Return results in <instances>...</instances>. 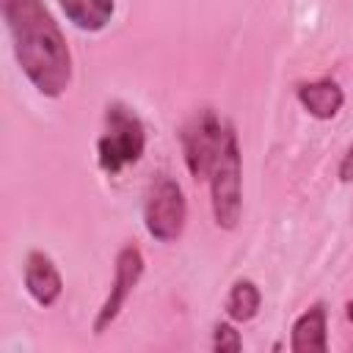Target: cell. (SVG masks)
<instances>
[{"mask_svg": "<svg viewBox=\"0 0 353 353\" xmlns=\"http://www.w3.org/2000/svg\"><path fill=\"white\" fill-rule=\"evenodd\" d=\"M223 127L221 116L212 108H199L179 130V146H182V160L188 174L196 182L210 179L212 163L218 157L221 141H223Z\"/></svg>", "mask_w": 353, "mask_h": 353, "instance_id": "cell-5", "label": "cell"}, {"mask_svg": "<svg viewBox=\"0 0 353 353\" xmlns=\"http://www.w3.org/2000/svg\"><path fill=\"white\" fill-rule=\"evenodd\" d=\"M262 309V290L254 279H234L229 292H226V301H223V312L232 323L243 325V323H251Z\"/></svg>", "mask_w": 353, "mask_h": 353, "instance_id": "cell-11", "label": "cell"}, {"mask_svg": "<svg viewBox=\"0 0 353 353\" xmlns=\"http://www.w3.org/2000/svg\"><path fill=\"white\" fill-rule=\"evenodd\" d=\"M143 268H146V259L141 254V248L135 243H124L116 254V262H113V281H110V290L102 301V306L97 309V317L91 323V331L97 336H102L121 314V309L127 306L130 295L135 292L138 281L143 279Z\"/></svg>", "mask_w": 353, "mask_h": 353, "instance_id": "cell-6", "label": "cell"}, {"mask_svg": "<svg viewBox=\"0 0 353 353\" xmlns=\"http://www.w3.org/2000/svg\"><path fill=\"white\" fill-rule=\"evenodd\" d=\"M212 350L215 353H237V350H243V336L237 331V323L218 320L212 325Z\"/></svg>", "mask_w": 353, "mask_h": 353, "instance_id": "cell-12", "label": "cell"}, {"mask_svg": "<svg viewBox=\"0 0 353 353\" xmlns=\"http://www.w3.org/2000/svg\"><path fill=\"white\" fill-rule=\"evenodd\" d=\"M210 210L218 229L232 232L243 218V154L232 121L223 127V141L210 171Z\"/></svg>", "mask_w": 353, "mask_h": 353, "instance_id": "cell-3", "label": "cell"}, {"mask_svg": "<svg viewBox=\"0 0 353 353\" xmlns=\"http://www.w3.org/2000/svg\"><path fill=\"white\" fill-rule=\"evenodd\" d=\"M188 226V199L171 174H157L143 196V229L157 243H176Z\"/></svg>", "mask_w": 353, "mask_h": 353, "instance_id": "cell-4", "label": "cell"}, {"mask_svg": "<svg viewBox=\"0 0 353 353\" xmlns=\"http://www.w3.org/2000/svg\"><path fill=\"white\" fill-rule=\"evenodd\" d=\"M146 152V127L141 116L121 99L108 102L102 132L97 138V165L108 176H119L124 168L141 163Z\"/></svg>", "mask_w": 353, "mask_h": 353, "instance_id": "cell-2", "label": "cell"}, {"mask_svg": "<svg viewBox=\"0 0 353 353\" xmlns=\"http://www.w3.org/2000/svg\"><path fill=\"white\" fill-rule=\"evenodd\" d=\"M0 6L19 72L41 97H63L74 77V61L52 11L44 0H0Z\"/></svg>", "mask_w": 353, "mask_h": 353, "instance_id": "cell-1", "label": "cell"}, {"mask_svg": "<svg viewBox=\"0 0 353 353\" xmlns=\"http://www.w3.org/2000/svg\"><path fill=\"white\" fill-rule=\"evenodd\" d=\"M345 314H347V320L353 323V301H347V306H345Z\"/></svg>", "mask_w": 353, "mask_h": 353, "instance_id": "cell-14", "label": "cell"}, {"mask_svg": "<svg viewBox=\"0 0 353 353\" xmlns=\"http://www.w3.org/2000/svg\"><path fill=\"white\" fill-rule=\"evenodd\" d=\"M336 176H339V182H353V141L347 143V149L336 165Z\"/></svg>", "mask_w": 353, "mask_h": 353, "instance_id": "cell-13", "label": "cell"}, {"mask_svg": "<svg viewBox=\"0 0 353 353\" xmlns=\"http://www.w3.org/2000/svg\"><path fill=\"white\" fill-rule=\"evenodd\" d=\"M63 17L83 33H99L116 14V0H58Z\"/></svg>", "mask_w": 353, "mask_h": 353, "instance_id": "cell-10", "label": "cell"}, {"mask_svg": "<svg viewBox=\"0 0 353 353\" xmlns=\"http://www.w3.org/2000/svg\"><path fill=\"white\" fill-rule=\"evenodd\" d=\"M292 353H325L328 350V306L325 301L309 303L290 328Z\"/></svg>", "mask_w": 353, "mask_h": 353, "instance_id": "cell-8", "label": "cell"}, {"mask_svg": "<svg viewBox=\"0 0 353 353\" xmlns=\"http://www.w3.org/2000/svg\"><path fill=\"white\" fill-rule=\"evenodd\" d=\"M295 99L312 119L331 121L339 116V110L345 105V91L334 77H317V80L301 83L295 88Z\"/></svg>", "mask_w": 353, "mask_h": 353, "instance_id": "cell-9", "label": "cell"}, {"mask_svg": "<svg viewBox=\"0 0 353 353\" xmlns=\"http://www.w3.org/2000/svg\"><path fill=\"white\" fill-rule=\"evenodd\" d=\"M22 284H25V292L33 298V303L41 309L55 306L63 295V276H61L58 265L52 262V256L47 251H39V248L25 254Z\"/></svg>", "mask_w": 353, "mask_h": 353, "instance_id": "cell-7", "label": "cell"}]
</instances>
